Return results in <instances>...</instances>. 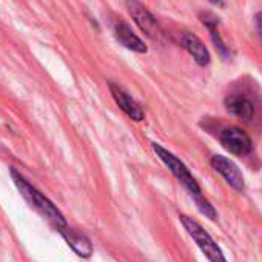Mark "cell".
I'll list each match as a JSON object with an SVG mask.
<instances>
[{
  "label": "cell",
  "mask_w": 262,
  "mask_h": 262,
  "mask_svg": "<svg viewBox=\"0 0 262 262\" xmlns=\"http://www.w3.org/2000/svg\"><path fill=\"white\" fill-rule=\"evenodd\" d=\"M126 8L129 16L133 17V20L145 36H148L151 40H162L164 31L156 17L147 10L145 5H142L139 0H126Z\"/></svg>",
  "instance_id": "cell-4"
},
{
  "label": "cell",
  "mask_w": 262,
  "mask_h": 262,
  "mask_svg": "<svg viewBox=\"0 0 262 262\" xmlns=\"http://www.w3.org/2000/svg\"><path fill=\"white\" fill-rule=\"evenodd\" d=\"M221 144L227 151H230L234 156H247L253 150L250 136L242 128H237V126H231L222 131Z\"/></svg>",
  "instance_id": "cell-5"
},
{
  "label": "cell",
  "mask_w": 262,
  "mask_h": 262,
  "mask_svg": "<svg viewBox=\"0 0 262 262\" xmlns=\"http://www.w3.org/2000/svg\"><path fill=\"white\" fill-rule=\"evenodd\" d=\"M153 150L156 153V156H159V159L168 167V170L173 173V176L187 188V191L191 194V198L194 199L198 208L201 210L202 214H205L210 219H216V210L213 208V205L202 196L201 187L196 182V179L193 178V174L190 173V170L187 168V165L179 161L173 153H170L168 150H165L164 147H161L159 144L153 142Z\"/></svg>",
  "instance_id": "cell-1"
},
{
  "label": "cell",
  "mask_w": 262,
  "mask_h": 262,
  "mask_svg": "<svg viewBox=\"0 0 262 262\" xmlns=\"http://www.w3.org/2000/svg\"><path fill=\"white\" fill-rule=\"evenodd\" d=\"M201 19H202V24L208 28L210 31V36H211V40L214 43V48L217 50V53L224 57V59H228L230 57V50L228 47L224 43L221 34H219V30H217V25H219V20L214 14L211 13H202L201 14Z\"/></svg>",
  "instance_id": "cell-12"
},
{
  "label": "cell",
  "mask_w": 262,
  "mask_h": 262,
  "mask_svg": "<svg viewBox=\"0 0 262 262\" xmlns=\"http://www.w3.org/2000/svg\"><path fill=\"white\" fill-rule=\"evenodd\" d=\"M211 4H214V5H219V7H222L224 5V0H210Z\"/></svg>",
  "instance_id": "cell-14"
},
{
  "label": "cell",
  "mask_w": 262,
  "mask_h": 262,
  "mask_svg": "<svg viewBox=\"0 0 262 262\" xmlns=\"http://www.w3.org/2000/svg\"><path fill=\"white\" fill-rule=\"evenodd\" d=\"M59 233L63 236V239L67 241V244L76 251L77 256L80 257H90L93 254V244L91 241L88 239L86 234L74 230V228H70L68 225L62 230H59Z\"/></svg>",
  "instance_id": "cell-10"
},
{
  "label": "cell",
  "mask_w": 262,
  "mask_h": 262,
  "mask_svg": "<svg viewBox=\"0 0 262 262\" xmlns=\"http://www.w3.org/2000/svg\"><path fill=\"white\" fill-rule=\"evenodd\" d=\"M179 219H181L184 228L187 230V233L191 236V239L196 242V245L201 248V251L207 256V259L210 262H227L219 245L214 242V239L210 236V233L204 230V227L199 222H196L194 219H191L185 214H181Z\"/></svg>",
  "instance_id": "cell-3"
},
{
  "label": "cell",
  "mask_w": 262,
  "mask_h": 262,
  "mask_svg": "<svg viewBox=\"0 0 262 262\" xmlns=\"http://www.w3.org/2000/svg\"><path fill=\"white\" fill-rule=\"evenodd\" d=\"M225 108L228 110V113H231L233 116H236L244 122H251L254 117V106L251 100H248L244 96H236V94L227 96Z\"/></svg>",
  "instance_id": "cell-11"
},
{
  "label": "cell",
  "mask_w": 262,
  "mask_h": 262,
  "mask_svg": "<svg viewBox=\"0 0 262 262\" xmlns=\"http://www.w3.org/2000/svg\"><path fill=\"white\" fill-rule=\"evenodd\" d=\"M110 91H111V96L113 99L116 100V103L119 105V108L133 120H144L145 117V113L142 110V106L131 97L122 86L116 85V83H110Z\"/></svg>",
  "instance_id": "cell-8"
},
{
  "label": "cell",
  "mask_w": 262,
  "mask_h": 262,
  "mask_svg": "<svg viewBox=\"0 0 262 262\" xmlns=\"http://www.w3.org/2000/svg\"><path fill=\"white\" fill-rule=\"evenodd\" d=\"M211 167H213V170L216 173H219L225 179V182L231 188H234L237 191L244 190V185H245L244 184V176H242L241 170L237 168V165L233 161H230L225 156L216 155V156L211 158Z\"/></svg>",
  "instance_id": "cell-6"
},
{
  "label": "cell",
  "mask_w": 262,
  "mask_h": 262,
  "mask_svg": "<svg viewBox=\"0 0 262 262\" xmlns=\"http://www.w3.org/2000/svg\"><path fill=\"white\" fill-rule=\"evenodd\" d=\"M254 20H256V28H257V33H259V36H260V39H262V13H257Z\"/></svg>",
  "instance_id": "cell-13"
},
{
  "label": "cell",
  "mask_w": 262,
  "mask_h": 262,
  "mask_svg": "<svg viewBox=\"0 0 262 262\" xmlns=\"http://www.w3.org/2000/svg\"><path fill=\"white\" fill-rule=\"evenodd\" d=\"M113 31L116 39L128 50L135 53H147V45L144 40L131 30V27L123 20V19H116L113 24Z\"/></svg>",
  "instance_id": "cell-7"
},
{
  "label": "cell",
  "mask_w": 262,
  "mask_h": 262,
  "mask_svg": "<svg viewBox=\"0 0 262 262\" xmlns=\"http://www.w3.org/2000/svg\"><path fill=\"white\" fill-rule=\"evenodd\" d=\"M11 176H13V181H14V184H16V187L19 188V191H20V194L43 216V217H47L51 224H54L56 225V228L57 230H62V228H65L67 227V222H65V217H63V214L59 211V208L45 196V194H42L36 187H33L20 173H17L16 170H13L11 171Z\"/></svg>",
  "instance_id": "cell-2"
},
{
  "label": "cell",
  "mask_w": 262,
  "mask_h": 262,
  "mask_svg": "<svg viewBox=\"0 0 262 262\" xmlns=\"http://www.w3.org/2000/svg\"><path fill=\"white\" fill-rule=\"evenodd\" d=\"M179 43L188 51V54L196 60L198 65L205 67L210 63V53L204 42L191 33H179Z\"/></svg>",
  "instance_id": "cell-9"
}]
</instances>
